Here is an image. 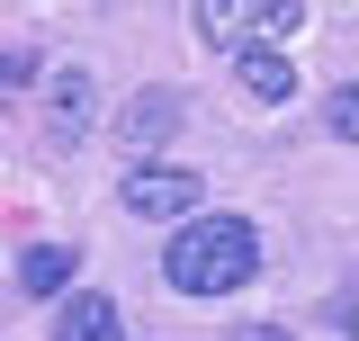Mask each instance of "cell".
I'll return each mask as SVG.
<instances>
[{
  "label": "cell",
  "instance_id": "cell-1",
  "mask_svg": "<svg viewBox=\"0 0 359 341\" xmlns=\"http://www.w3.org/2000/svg\"><path fill=\"white\" fill-rule=\"evenodd\" d=\"M252 269H261V234L243 215H189L162 252V279L180 297H233V288H252Z\"/></svg>",
  "mask_w": 359,
  "mask_h": 341
},
{
  "label": "cell",
  "instance_id": "cell-2",
  "mask_svg": "<svg viewBox=\"0 0 359 341\" xmlns=\"http://www.w3.org/2000/svg\"><path fill=\"white\" fill-rule=\"evenodd\" d=\"M126 215H153V225H189L198 215V198H207V180L198 170H171V162H144V170H126Z\"/></svg>",
  "mask_w": 359,
  "mask_h": 341
},
{
  "label": "cell",
  "instance_id": "cell-3",
  "mask_svg": "<svg viewBox=\"0 0 359 341\" xmlns=\"http://www.w3.org/2000/svg\"><path fill=\"white\" fill-rule=\"evenodd\" d=\"M90 117H99V81H90L81 63H63V72L45 81V144L72 153V144L90 135Z\"/></svg>",
  "mask_w": 359,
  "mask_h": 341
},
{
  "label": "cell",
  "instance_id": "cell-4",
  "mask_svg": "<svg viewBox=\"0 0 359 341\" xmlns=\"http://www.w3.org/2000/svg\"><path fill=\"white\" fill-rule=\"evenodd\" d=\"M108 126H117V144H135V153L171 144V135H180V90H135V99L108 117Z\"/></svg>",
  "mask_w": 359,
  "mask_h": 341
},
{
  "label": "cell",
  "instance_id": "cell-5",
  "mask_svg": "<svg viewBox=\"0 0 359 341\" xmlns=\"http://www.w3.org/2000/svg\"><path fill=\"white\" fill-rule=\"evenodd\" d=\"M233 81H243V99L278 108V99H297V63H287L278 45H243V54H233Z\"/></svg>",
  "mask_w": 359,
  "mask_h": 341
},
{
  "label": "cell",
  "instance_id": "cell-6",
  "mask_svg": "<svg viewBox=\"0 0 359 341\" xmlns=\"http://www.w3.org/2000/svg\"><path fill=\"white\" fill-rule=\"evenodd\" d=\"M54 341H126V314H117V297H99V288L63 297V314H54Z\"/></svg>",
  "mask_w": 359,
  "mask_h": 341
},
{
  "label": "cell",
  "instance_id": "cell-7",
  "mask_svg": "<svg viewBox=\"0 0 359 341\" xmlns=\"http://www.w3.org/2000/svg\"><path fill=\"white\" fill-rule=\"evenodd\" d=\"M72 269H81L72 243H27V252H18V288H27V297H63Z\"/></svg>",
  "mask_w": 359,
  "mask_h": 341
},
{
  "label": "cell",
  "instance_id": "cell-8",
  "mask_svg": "<svg viewBox=\"0 0 359 341\" xmlns=\"http://www.w3.org/2000/svg\"><path fill=\"white\" fill-rule=\"evenodd\" d=\"M323 323L359 341V288H332V297H323Z\"/></svg>",
  "mask_w": 359,
  "mask_h": 341
},
{
  "label": "cell",
  "instance_id": "cell-9",
  "mask_svg": "<svg viewBox=\"0 0 359 341\" xmlns=\"http://www.w3.org/2000/svg\"><path fill=\"white\" fill-rule=\"evenodd\" d=\"M323 117H332V135H341V144H359V81L332 90V108H323Z\"/></svg>",
  "mask_w": 359,
  "mask_h": 341
},
{
  "label": "cell",
  "instance_id": "cell-10",
  "mask_svg": "<svg viewBox=\"0 0 359 341\" xmlns=\"http://www.w3.org/2000/svg\"><path fill=\"white\" fill-rule=\"evenodd\" d=\"M233 341H297V333H287V323H243Z\"/></svg>",
  "mask_w": 359,
  "mask_h": 341
}]
</instances>
